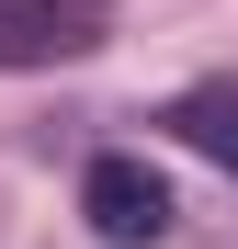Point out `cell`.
<instances>
[{"instance_id":"cell-3","label":"cell","mask_w":238,"mask_h":249,"mask_svg":"<svg viewBox=\"0 0 238 249\" xmlns=\"http://www.w3.org/2000/svg\"><path fill=\"white\" fill-rule=\"evenodd\" d=\"M193 159H216V170H238V79H193V91L159 113Z\"/></svg>"},{"instance_id":"cell-1","label":"cell","mask_w":238,"mask_h":249,"mask_svg":"<svg viewBox=\"0 0 238 249\" xmlns=\"http://www.w3.org/2000/svg\"><path fill=\"white\" fill-rule=\"evenodd\" d=\"M79 215H91V238L102 249H159L170 238V181L147 170V159H91V170H79Z\"/></svg>"},{"instance_id":"cell-2","label":"cell","mask_w":238,"mask_h":249,"mask_svg":"<svg viewBox=\"0 0 238 249\" xmlns=\"http://www.w3.org/2000/svg\"><path fill=\"white\" fill-rule=\"evenodd\" d=\"M113 34V0H0V68H68Z\"/></svg>"}]
</instances>
